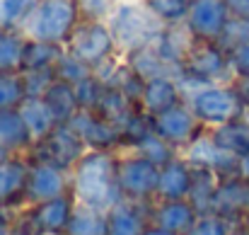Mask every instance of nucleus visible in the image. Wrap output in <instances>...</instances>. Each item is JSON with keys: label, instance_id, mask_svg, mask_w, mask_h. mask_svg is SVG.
Here are the masks:
<instances>
[{"label": "nucleus", "instance_id": "nucleus-1", "mask_svg": "<svg viewBox=\"0 0 249 235\" xmlns=\"http://www.w3.org/2000/svg\"><path fill=\"white\" fill-rule=\"evenodd\" d=\"M119 153L114 151H87L71 172V192L80 206L107 214L124 194L116 177Z\"/></svg>", "mask_w": 249, "mask_h": 235}, {"label": "nucleus", "instance_id": "nucleus-2", "mask_svg": "<svg viewBox=\"0 0 249 235\" xmlns=\"http://www.w3.org/2000/svg\"><path fill=\"white\" fill-rule=\"evenodd\" d=\"M107 24L116 39L121 56L150 46L165 29V24L153 15L145 0H119L114 12L107 17Z\"/></svg>", "mask_w": 249, "mask_h": 235}, {"label": "nucleus", "instance_id": "nucleus-3", "mask_svg": "<svg viewBox=\"0 0 249 235\" xmlns=\"http://www.w3.org/2000/svg\"><path fill=\"white\" fill-rule=\"evenodd\" d=\"M78 24H80L78 0H39L29 20L24 22L22 32L32 41L66 46Z\"/></svg>", "mask_w": 249, "mask_h": 235}, {"label": "nucleus", "instance_id": "nucleus-4", "mask_svg": "<svg viewBox=\"0 0 249 235\" xmlns=\"http://www.w3.org/2000/svg\"><path fill=\"white\" fill-rule=\"evenodd\" d=\"M179 85L184 90V99L191 90L201 85L213 82H235L230 71V56L218 41H194L191 51L186 54L181 71H179Z\"/></svg>", "mask_w": 249, "mask_h": 235}, {"label": "nucleus", "instance_id": "nucleus-5", "mask_svg": "<svg viewBox=\"0 0 249 235\" xmlns=\"http://www.w3.org/2000/svg\"><path fill=\"white\" fill-rule=\"evenodd\" d=\"M203 129H215L247 114L235 82H213L191 90L184 99Z\"/></svg>", "mask_w": 249, "mask_h": 235}, {"label": "nucleus", "instance_id": "nucleus-6", "mask_svg": "<svg viewBox=\"0 0 249 235\" xmlns=\"http://www.w3.org/2000/svg\"><path fill=\"white\" fill-rule=\"evenodd\" d=\"M66 51L73 54L78 61H83L85 66H89L92 71L97 66H102L104 61L121 54L109 24L89 22V20H80V24L75 27V32L71 34V39L66 44Z\"/></svg>", "mask_w": 249, "mask_h": 235}, {"label": "nucleus", "instance_id": "nucleus-7", "mask_svg": "<svg viewBox=\"0 0 249 235\" xmlns=\"http://www.w3.org/2000/svg\"><path fill=\"white\" fill-rule=\"evenodd\" d=\"M116 177L124 199L131 201H155L158 182H160V165L150 162L148 157L138 156L133 151L119 153Z\"/></svg>", "mask_w": 249, "mask_h": 235}, {"label": "nucleus", "instance_id": "nucleus-8", "mask_svg": "<svg viewBox=\"0 0 249 235\" xmlns=\"http://www.w3.org/2000/svg\"><path fill=\"white\" fill-rule=\"evenodd\" d=\"M29 153L34 160H46L51 165H58L66 172H73L78 160L87 153V146L68 124H58L44 141L34 143Z\"/></svg>", "mask_w": 249, "mask_h": 235}, {"label": "nucleus", "instance_id": "nucleus-9", "mask_svg": "<svg viewBox=\"0 0 249 235\" xmlns=\"http://www.w3.org/2000/svg\"><path fill=\"white\" fill-rule=\"evenodd\" d=\"M181 157L191 165V167H206V170H213L218 177H230V175H240V157L228 153L225 148H220L211 131L203 129L184 151Z\"/></svg>", "mask_w": 249, "mask_h": 235}, {"label": "nucleus", "instance_id": "nucleus-10", "mask_svg": "<svg viewBox=\"0 0 249 235\" xmlns=\"http://www.w3.org/2000/svg\"><path fill=\"white\" fill-rule=\"evenodd\" d=\"M71 192V172L51 165L46 160L29 157V177H27V206L63 196Z\"/></svg>", "mask_w": 249, "mask_h": 235}, {"label": "nucleus", "instance_id": "nucleus-11", "mask_svg": "<svg viewBox=\"0 0 249 235\" xmlns=\"http://www.w3.org/2000/svg\"><path fill=\"white\" fill-rule=\"evenodd\" d=\"M150 121H153V131L158 136H162L167 143H172L179 153L203 131L201 121L196 119V114L191 112V107L186 102L167 109L158 117H150Z\"/></svg>", "mask_w": 249, "mask_h": 235}, {"label": "nucleus", "instance_id": "nucleus-12", "mask_svg": "<svg viewBox=\"0 0 249 235\" xmlns=\"http://www.w3.org/2000/svg\"><path fill=\"white\" fill-rule=\"evenodd\" d=\"M68 126L85 141L87 151H114V153H119V148L124 151L121 131L92 109H80L68 121Z\"/></svg>", "mask_w": 249, "mask_h": 235}, {"label": "nucleus", "instance_id": "nucleus-13", "mask_svg": "<svg viewBox=\"0 0 249 235\" xmlns=\"http://www.w3.org/2000/svg\"><path fill=\"white\" fill-rule=\"evenodd\" d=\"M230 17L232 15L225 0H191V10L184 27L196 41H218Z\"/></svg>", "mask_w": 249, "mask_h": 235}, {"label": "nucleus", "instance_id": "nucleus-14", "mask_svg": "<svg viewBox=\"0 0 249 235\" xmlns=\"http://www.w3.org/2000/svg\"><path fill=\"white\" fill-rule=\"evenodd\" d=\"M247 199H249V182L242 175H230L220 177L211 214H218L228 218L230 223H242L247 221Z\"/></svg>", "mask_w": 249, "mask_h": 235}, {"label": "nucleus", "instance_id": "nucleus-15", "mask_svg": "<svg viewBox=\"0 0 249 235\" xmlns=\"http://www.w3.org/2000/svg\"><path fill=\"white\" fill-rule=\"evenodd\" d=\"M153 201H131L121 199L114 209L107 211V235H143L150 226Z\"/></svg>", "mask_w": 249, "mask_h": 235}, {"label": "nucleus", "instance_id": "nucleus-16", "mask_svg": "<svg viewBox=\"0 0 249 235\" xmlns=\"http://www.w3.org/2000/svg\"><path fill=\"white\" fill-rule=\"evenodd\" d=\"M75 206H78V201H75L73 192H68L63 196H56V199H49V201L27 206V209L41 233H66L68 223L75 214Z\"/></svg>", "mask_w": 249, "mask_h": 235}, {"label": "nucleus", "instance_id": "nucleus-17", "mask_svg": "<svg viewBox=\"0 0 249 235\" xmlns=\"http://www.w3.org/2000/svg\"><path fill=\"white\" fill-rule=\"evenodd\" d=\"M181 102H184V90H181L179 80L172 78V76H158V78L145 80L138 107L148 117H158V114H162Z\"/></svg>", "mask_w": 249, "mask_h": 235}, {"label": "nucleus", "instance_id": "nucleus-18", "mask_svg": "<svg viewBox=\"0 0 249 235\" xmlns=\"http://www.w3.org/2000/svg\"><path fill=\"white\" fill-rule=\"evenodd\" d=\"M27 177H29V157L12 156L0 162V211L15 204H27Z\"/></svg>", "mask_w": 249, "mask_h": 235}, {"label": "nucleus", "instance_id": "nucleus-19", "mask_svg": "<svg viewBox=\"0 0 249 235\" xmlns=\"http://www.w3.org/2000/svg\"><path fill=\"white\" fill-rule=\"evenodd\" d=\"M194 182V167L177 156L167 165L160 167V182H158V194L155 201H174V199H189Z\"/></svg>", "mask_w": 249, "mask_h": 235}, {"label": "nucleus", "instance_id": "nucleus-20", "mask_svg": "<svg viewBox=\"0 0 249 235\" xmlns=\"http://www.w3.org/2000/svg\"><path fill=\"white\" fill-rule=\"evenodd\" d=\"M201 214L194 209L189 199H174V201H153V214L150 223L172 231L177 235H186V231L196 223Z\"/></svg>", "mask_w": 249, "mask_h": 235}, {"label": "nucleus", "instance_id": "nucleus-21", "mask_svg": "<svg viewBox=\"0 0 249 235\" xmlns=\"http://www.w3.org/2000/svg\"><path fill=\"white\" fill-rule=\"evenodd\" d=\"M0 146L12 156H24L34 148V138L19 109H0Z\"/></svg>", "mask_w": 249, "mask_h": 235}, {"label": "nucleus", "instance_id": "nucleus-22", "mask_svg": "<svg viewBox=\"0 0 249 235\" xmlns=\"http://www.w3.org/2000/svg\"><path fill=\"white\" fill-rule=\"evenodd\" d=\"M17 109H19V114H22V119H24V124H27L34 143L44 141L58 126V121H56V117L49 109V104H46L44 97H27Z\"/></svg>", "mask_w": 249, "mask_h": 235}, {"label": "nucleus", "instance_id": "nucleus-23", "mask_svg": "<svg viewBox=\"0 0 249 235\" xmlns=\"http://www.w3.org/2000/svg\"><path fill=\"white\" fill-rule=\"evenodd\" d=\"M213 141L225 148L228 153L242 157L249 153V114L235 119V121H228L223 126H215V129H208Z\"/></svg>", "mask_w": 249, "mask_h": 235}, {"label": "nucleus", "instance_id": "nucleus-24", "mask_svg": "<svg viewBox=\"0 0 249 235\" xmlns=\"http://www.w3.org/2000/svg\"><path fill=\"white\" fill-rule=\"evenodd\" d=\"M44 99H46V104L53 112V117H56L58 124H68L80 112V102H78L75 87L71 82H66V80H56L44 92Z\"/></svg>", "mask_w": 249, "mask_h": 235}, {"label": "nucleus", "instance_id": "nucleus-25", "mask_svg": "<svg viewBox=\"0 0 249 235\" xmlns=\"http://www.w3.org/2000/svg\"><path fill=\"white\" fill-rule=\"evenodd\" d=\"M27 37L22 29H0V76L22 73Z\"/></svg>", "mask_w": 249, "mask_h": 235}, {"label": "nucleus", "instance_id": "nucleus-26", "mask_svg": "<svg viewBox=\"0 0 249 235\" xmlns=\"http://www.w3.org/2000/svg\"><path fill=\"white\" fill-rule=\"evenodd\" d=\"M220 177L213 170L206 167H194V182H191V192H189V201L194 204V209L198 214H211L213 206V196L218 189Z\"/></svg>", "mask_w": 249, "mask_h": 235}, {"label": "nucleus", "instance_id": "nucleus-27", "mask_svg": "<svg viewBox=\"0 0 249 235\" xmlns=\"http://www.w3.org/2000/svg\"><path fill=\"white\" fill-rule=\"evenodd\" d=\"M126 151H133V153H138V156H143V157H148L150 162H155V165H167L169 160H174L177 156H181L172 143H167L162 136H158L153 129L143 136V138H138L133 146H128Z\"/></svg>", "mask_w": 249, "mask_h": 235}, {"label": "nucleus", "instance_id": "nucleus-28", "mask_svg": "<svg viewBox=\"0 0 249 235\" xmlns=\"http://www.w3.org/2000/svg\"><path fill=\"white\" fill-rule=\"evenodd\" d=\"M63 51H66V46H58V44H46V41H32V39H27L22 73H24V71H44V68H53V66H56V61L61 59V54H63Z\"/></svg>", "mask_w": 249, "mask_h": 235}, {"label": "nucleus", "instance_id": "nucleus-29", "mask_svg": "<svg viewBox=\"0 0 249 235\" xmlns=\"http://www.w3.org/2000/svg\"><path fill=\"white\" fill-rule=\"evenodd\" d=\"M66 235H107V214L78 204Z\"/></svg>", "mask_w": 249, "mask_h": 235}, {"label": "nucleus", "instance_id": "nucleus-30", "mask_svg": "<svg viewBox=\"0 0 249 235\" xmlns=\"http://www.w3.org/2000/svg\"><path fill=\"white\" fill-rule=\"evenodd\" d=\"M145 5L153 10V15L165 27H179L186 22L191 0H145Z\"/></svg>", "mask_w": 249, "mask_h": 235}, {"label": "nucleus", "instance_id": "nucleus-31", "mask_svg": "<svg viewBox=\"0 0 249 235\" xmlns=\"http://www.w3.org/2000/svg\"><path fill=\"white\" fill-rule=\"evenodd\" d=\"M39 0H0V29H22Z\"/></svg>", "mask_w": 249, "mask_h": 235}, {"label": "nucleus", "instance_id": "nucleus-32", "mask_svg": "<svg viewBox=\"0 0 249 235\" xmlns=\"http://www.w3.org/2000/svg\"><path fill=\"white\" fill-rule=\"evenodd\" d=\"M27 99L22 73H2L0 76V109H17Z\"/></svg>", "mask_w": 249, "mask_h": 235}, {"label": "nucleus", "instance_id": "nucleus-33", "mask_svg": "<svg viewBox=\"0 0 249 235\" xmlns=\"http://www.w3.org/2000/svg\"><path fill=\"white\" fill-rule=\"evenodd\" d=\"M53 71H56V78L58 80H66V82H71V85H78V82H83L92 76V68L89 66H85L83 61H78L73 54H68V51H63L61 54V59L56 61V66H53Z\"/></svg>", "mask_w": 249, "mask_h": 235}, {"label": "nucleus", "instance_id": "nucleus-34", "mask_svg": "<svg viewBox=\"0 0 249 235\" xmlns=\"http://www.w3.org/2000/svg\"><path fill=\"white\" fill-rule=\"evenodd\" d=\"M218 44L225 51H232V49H237L242 44H249V20H245V17H230V22L223 29Z\"/></svg>", "mask_w": 249, "mask_h": 235}, {"label": "nucleus", "instance_id": "nucleus-35", "mask_svg": "<svg viewBox=\"0 0 249 235\" xmlns=\"http://www.w3.org/2000/svg\"><path fill=\"white\" fill-rule=\"evenodd\" d=\"M232 226L228 218L218 216V214H201L196 218V223L186 231V235H230Z\"/></svg>", "mask_w": 249, "mask_h": 235}, {"label": "nucleus", "instance_id": "nucleus-36", "mask_svg": "<svg viewBox=\"0 0 249 235\" xmlns=\"http://www.w3.org/2000/svg\"><path fill=\"white\" fill-rule=\"evenodd\" d=\"M22 78H24L27 97H44V92L58 80L53 68H44V71H24Z\"/></svg>", "mask_w": 249, "mask_h": 235}, {"label": "nucleus", "instance_id": "nucleus-37", "mask_svg": "<svg viewBox=\"0 0 249 235\" xmlns=\"http://www.w3.org/2000/svg\"><path fill=\"white\" fill-rule=\"evenodd\" d=\"M119 5V0H78V10H80V20L89 22H107V17L114 12V7Z\"/></svg>", "mask_w": 249, "mask_h": 235}, {"label": "nucleus", "instance_id": "nucleus-38", "mask_svg": "<svg viewBox=\"0 0 249 235\" xmlns=\"http://www.w3.org/2000/svg\"><path fill=\"white\" fill-rule=\"evenodd\" d=\"M230 56V71L235 80H247L249 78V44H242L232 51H228Z\"/></svg>", "mask_w": 249, "mask_h": 235}, {"label": "nucleus", "instance_id": "nucleus-39", "mask_svg": "<svg viewBox=\"0 0 249 235\" xmlns=\"http://www.w3.org/2000/svg\"><path fill=\"white\" fill-rule=\"evenodd\" d=\"M10 235H41V231L36 228V223H34V218L29 214V209L24 214H17L12 218V231H10Z\"/></svg>", "mask_w": 249, "mask_h": 235}, {"label": "nucleus", "instance_id": "nucleus-40", "mask_svg": "<svg viewBox=\"0 0 249 235\" xmlns=\"http://www.w3.org/2000/svg\"><path fill=\"white\" fill-rule=\"evenodd\" d=\"M228 10L232 17H245L249 20V0H225Z\"/></svg>", "mask_w": 249, "mask_h": 235}, {"label": "nucleus", "instance_id": "nucleus-41", "mask_svg": "<svg viewBox=\"0 0 249 235\" xmlns=\"http://www.w3.org/2000/svg\"><path fill=\"white\" fill-rule=\"evenodd\" d=\"M235 85H237V92H240L242 104H245V109H247V114H249V78L247 80H235Z\"/></svg>", "mask_w": 249, "mask_h": 235}, {"label": "nucleus", "instance_id": "nucleus-42", "mask_svg": "<svg viewBox=\"0 0 249 235\" xmlns=\"http://www.w3.org/2000/svg\"><path fill=\"white\" fill-rule=\"evenodd\" d=\"M10 231H12V218L0 211V235H10Z\"/></svg>", "mask_w": 249, "mask_h": 235}, {"label": "nucleus", "instance_id": "nucleus-43", "mask_svg": "<svg viewBox=\"0 0 249 235\" xmlns=\"http://www.w3.org/2000/svg\"><path fill=\"white\" fill-rule=\"evenodd\" d=\"M143 235H177L172 233V231H165V228H160V226H155V223H150L145 231H143Z\"/></svg>", "mask_w": 249, "mask_h": 235}, {"label": "nucleus", "instance_id": "nucleus-44", "mask_svg": "<svg viewBox=\"0 0 249 235\" xmlns=\"http://www.w3.org/2000/svg\"><path fill=\"white\" fill-rule=\"evenodd\" d=\"M230 235H249V221L235 223V226H232V233H230Z\"/></svg>", "mask_w": 249, "mask_h": 235}, {"label": "nucleus", "instance_id": "nucleus-45", "mask_svg": "<svg viewBox=\"0 0 249 235\" xmlns=\"http://www.w3.org/2000/svg\"><path fill=\"white\" fill-rule=\"evenodd\" d=\"M240 175H242V177L249 182V153L240 157Z\"/></svg>", "mask_w": 249, "mask_h": 235}, {"label": "nucleus", "instance_id": "nucleus-46", "mask_svg": "<svg viewBox=\"0 0 249 235\" xmlns=\"http://www.w3.org/2000/svg\"><path fill=\"white\" fill-rule=\"evenodd\" d=\"M7 157H12V153H7V151H5V148L0 146V162H5Z\"/></svg>", "mask_w": 249, "mask_h": 235}, {"label": "nucleus", "instance_id": "nucleus-47", "mask_svg": "<svg viewBox=\"0 0 249 235\" xmlns=\"http://www.w3.org/2000/svg\"><path fill=\"white\" fill-rule=\"evenodd\" d=\"M41 235H66V233H41Z\"/></svg>", "mask_w": 249, "mask_h": 235}, {"label": "nucleus", "instance_id": "nucleus-48", "mask_svg": "<svg viewBox=\"0 0 249 235\" xmlns=\"http://www.w3.org/2000/svg\"><path fill=\"white\" fill-rule=\"evenodd\" d=\"M247 221H249V199H247Z\"/></svg>", "mask_w": 249, "mask_h": 235}]
</instances>
